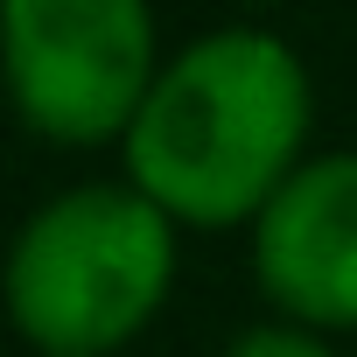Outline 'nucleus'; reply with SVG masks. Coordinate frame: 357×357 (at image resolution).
I'll return each instance as SVG.
<instances>
[{
    "mask_svg": "<svg viewBox=\"0 0 357 357\" xmlns=\"http://www.w3.org/2000/svg\"><path fill=\"white\" fill-rule=\"evenodd\" d=\"M252 266L273 308L308 329H357V154H329L287 175L259 211Z\"/></svg>",
    "mask_w": 357,
    "mask_h": 357,
    "instance_id": "20e7f679",
    "label": "nucleus"
},
{
    "mask_svg": "<svg viewBox=\"0 0 357 357\" xmlns=\"http://www.w3.org/2000/svg\"><path fill=\"white\" fill-rule=\"evenodd\" d=\"M225 357H329V350H322L308 329H280V322H273V329H245Z\"/></svg>",
    "mask_w": 357,
    "mask_h": 357,
    "instance_id": "39448f33",
    "label": "nucleus"
},
{
    "mask_svg": "<svg viewBox=\"0 0 357 357\" xmlns=\"http://www.w3.org/2000/svg\"><path fill=\"white\" fill-rule=\"evenodd\" d=\"M8 77L43 140L98 147L126 133L161 77L147 0H8Z\"/></svg>",
    "mask_w": 357,
    "mask_h": 357,
    "instance_id": "7ed1b4c3",
    "label": "nucleus"
},
{
    "mask_svg": "<svg viewBox=\"0 0 357 357\" xmlns=\"http://www.w3.org/2000/svg\"><path fill=\"white\" fill-rule=\"evenodd\" d=\"M175 280V218L140 190L43 204L8 259V315L43 357H105L154 322Z\"/></svg>",
    "mask_w": 357,
    "mask_h": 357,
    "instance_id": "f03ea898",
    "label": "nucleus"
},
{
    "mask_svg": "<svg viewBox=\"0 0 357 357\" xmlns=\"http://www.w3.org/2000/svg\"><path fill=\"white\" fill-rule=\"evenodd\" d=\"M308 70L280 36L218 29L175 56L126 126V175L183 225L259 218L308 140Z\"/></svg>",
    "mask_w": 357,
    "mask_h": 357,
    "instance_id": "f257e3e1",
    "label": "nucleus"
},
{
    "mask_svg": "<svg viewBox=\"0 0 357 357\" xmlns=\"http://www.w3.org/2000/svg\"><path fill=\"white\" fill-rule=\"evenodd\" d=\"M252 8H273V0H252Z\"/></svg>",
    "mask_w": 357,
    "mask_h": 357,
    "instance_id": "423d86ee",
    "label": "nucleus"
}]
</instances>
